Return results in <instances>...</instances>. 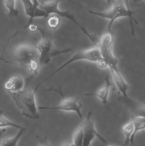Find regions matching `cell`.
<instances>
[{"mask_svg":"<svg viewBox=\"0 0 145 146\" xmlns=\"http://www.w3.org/2000/svg\"><path fill=\"white\" fill-rule=\"evenodd\" d=\"M37 44L35 38L17 31L8 38L3 48L0 60L7 64L28 69L31 62H39Z\"/></svg>","mask_w":145,"mask_h":146,"instance_id":"cell-1","label":"cell"},{"mask_svg":"<svg viewBox=\"0 0 145 146\" xmlns=\"http://www.w3.org/2000/svg\"><path fill=\"white\" fill-rule=\"evenodd\" d=\"M86 9L90 14L109 20L110 22L106 27L109 28H112L113 23L117 19L122 17H127L129 20L132 33L134 35L133 21L137 24H138V22L133 17L134 12L129 9L128 7H126L122 0H112L110 7L104 12Z\"/></svg>","mask_w":145,"mask_h":146,"instance_id":"cell-2","label":"cell"},{"mask_svg":"<svg viewBox=\"0 0 145 146\" xmlns=\"http://www.w3.org/2000/svg\"><path fill=\"white\" fill-rule=\"evenodd\" d=\"M7 92L12 96L23 116L30 119L39 118L35 100V93L31 88H26L18 92Z\"/></svg>","mask_w":145,"mask_h":146,"instance_id":"cell-3","label":"cell"},{"mask_svg":"<svg viewBox=\"0 0 145 146\" xmlns=\"http://www.w3.org/2000/svg\"><path fill=\"white\" fill-rule=\"evenodd\" d=\"M41 36V40L38 43L37 49L40 53V66L49 63L54 57L72 51L71 48L59 50L54 45L52 34L50 31L38 26V30Z\"/></svg>","mask_w":145,"mask_h":146,"instance_id":"cell-4","label":"cell"},{"mask_svg":"<svg viewBox=\"0 0 145 146\" xmlns=\"http://www.w3.org/2000/svg\"><path fill=\"white\" fill-rule=\"evenodd\" d=\"M65 1L71 0H48L46 1L39 2L38 7L44 10L48 15L55 14L59 16L60 18H65L68 19L75 24L82 32L86 35L93 42L95 46H98L99 39L95 34H90L87 29L81 26L76 19L74 15L69 10L62 11L58 8V5L60 3Z\"/></svg>","mask_w":145,"mask_h":146,"instance_id":"cell-5","label":"cell"},{"mask_svg":"<svg viewBox=\"0 0 145 146\" xmlns=\"http://www.w3.org/2000/svg\"><path fill=\"white\" fill-rule=\"evenodd\" d=\"M101 59H102V57L100 55L98 46H94V47L90 48L88 49L78 50L72 55V57L70 60H68L67 62H65L62 66H60L58 69L51 74L48 76L45 80L39 83L35 87L33 91H34V93H35L38 90L39 87L43 82L48 80L54 75L58 72H59L66 67L68 65H70L73 62L80 60H85L90 62H97Z\"/></svg>","mask_w":145,"mask_h":146,"instance_id":"cell-6","label":"cell"},{"mask_svg":"<svg viewBox=\"0 0 145 146\" xmlns=\"http://www.w3.org/2000/svg\"><path fill=\"white\" fill-rule=\"evenodd\" d=\"M114 32L112 28L106 27L99 39L98 48L101 57L108 64V66L117 68L118 60L112 52Z\"/></svg>","mask_w":145,"mask_h":146,"instance_id":"cell-7","label":"cell"},{"mask_svg":"<svg viewBox=\"0 0 145 146\" xmlns=\"http://www.w3.org/2000/svg\"><path fill=\"white\" fill-rule=\"evenodd\" d=\"M47 90L59 94L62 99L61 103L58 106L54 107L40 106L38 107L39 110H57L65 111H75L78 115L80 118H82V115L81 111L82 105L79 98H67L66 97L62 91V85L57 88H51Z\"/></svg>","mask_w":145,"mask_h":146,"instance_id":"cell-8","label":"cell"},{"mask_svg":"<svg viewBox=\"0 0 145 146\" xmlns=\"http://www.w3.org/2000/svg\"><path fill=\"white\" fill-rule=\"evenodd\" d=\"M117 100L119 102L127 107L132 113V115L135 117H144L145 106L142 104L133 99L128 95L123 96L120 94Z\"/></svg>","mask_w":145,"mask_h":146,"instance_id":"cell-9","label":"cell"},{"mask_svg":"<svg viewBox=\"0 0 145 146\" xmlns=\"http://www.w3.org/2000/svg\"><path fill=\"white\" fill-rule=\"evenodd\" d=\"M92 115V111L89 110L85 121L82 123L83 128L82 146H90L91 142L96 136V131L94 129L93 122L91 120Z\"/></svg>","mask_w":145,"mask_h":146,"instance_id":"cell-10","label":"cell"},{"mask_svg":"<svg viewBox=\"0 0 145 146\" xmlns=\"http://www.w3.org/2000/svg\"><path fill=\"white\" fill-rule=\"evenodd\" d=\"M105 83L104 85L101 87L96 92L92 93L85 94L86 96H95L98 97L102 101V103L106 104L108 103V98L109 95V91L111 86H113L110 79V76L106 74L104 77Z\"/></svg>","mask_w":145,"mask_h":146,"instance_id":"cell-11","label":"cell"},{"mask_svg":"<svg viewBox=\"0 0 145 146\" xmlns=\"http://www.w3.org/2000/svg\"><path fill=\"white\" fill-rule=\"evenodd\" d=\"M108 67L110 69L112 78L119 90V94H121L123 96L128 95L127 92L129 87L119 72L118 68H115L111 66Z\"/></svg>","mask_w":145,"mask_h":146,"instance_id":"cell-12","label":"cell"},{"mask_svg":"<svg viewBox=\"0 0 145 146\" xmlns=\"http://www.w3.org/2000/svg\"><path fill=\"white\" fill-rule=\"evenodd\" d=\"M5 129L0 131V146H17L18 141L25 133L26 129L22 127L18 133L12 138H8L6 135Z\"/></svg>","mask_w":145,"mask_h":146,"instance_id":"cell-13","label":"cell"},{"mask_svg":"<svg viewBox=\"0 0 145 146\" xmlns=\"http://www.w3.org/2000/svg\"><path fill=\"white\" fill-rule=\"evenodd\" d=\"M24 86V81L18 75L11 76L4 84V88L7 92H18L22 90Z\"/></svg>","mask_w":145,"mask_h":146,"instance_id":"cell-14","label":"cell"},{"mask_svg":"<svg viewBox=\"0 0 145 146\" xmlns=\"http://www.w3.org/2000/svg\"><path fill=\"white\" fill-rule=\"evenodd\" d=\"M131 121L134 126V129L130 139V142L132 146H134V141L135 135L139 130H144L145 127V117H135L132 115Z\"/></svg>","mask_w":145,"mask_h":146,"instance_id":"cell-15","label":"cell"},{"mask_svg":"<svg viewBox=\"0 0 145 146\" xmlns=\"http://www.w3.org/2000/svg\"><path fill=\"white\" fill-rule=\"evenodd\" d=\"M21 1L24 5L26 14L30 17L29 21L25 26L24 28L26 29L29 25L33 23V20L35 19H34V13H35V9L37 7L35 8L34 7L33 3L31 2V0H21Z\"/></svg>","mask_w":145,"mask_h":146,"instance_id":"cell-16","label":"cell"},{"mask_svg":"<svg viewBox=\"0 0 145 146\" xmlns=\"http://www.w3.org/2000/svg\"><path fill=\"white\" fill-rule=\"evenodd\" d=\"M134 129V126L131 121L124 124L122 127V131L125 135V140L123 146H127L129 145L130 139Z\"/></svg>","mask_w":145,"mask_h":146,"instance_id":"cell-17","label":"cell"},{"mask_svg":"<svg viewBox=\"0 0 145 146\" xmlns=\"http://www.w3.org/2000/svg\"><path fill=\"white\" fill-rule=\"evenodd\" d=\"M83 137V128L82 123L73 133V144L75 146H82Z\"/></svg>","mask_w":145,"mask_h":146,"instance_id":"cell-18","label":"cell"},{"mask_svg":"<svg viewBox=\"0 0 145 146\" xmlns=\"http://www.w3.org/2000/svg\"><path fill=\"white\" fill-rule=\"evenodd\" d=\"M6 8L9 10V14L11 17L18 16L19 11L15 8V0H4Z\"/></svg>","mask_w":145,"mask_h":146,"instance_id":"cell-19","label":"cell"},{"mask_svg":"<svg viewBox=\"0 0 145 146\" xmlns=\"http://www.w3.org/2000/svg\"><path fill=\"white\" fill-rule=\"evenodd\" d=\"M47 23L49 29L55 30L57 29L60 25L61 18L57 15L52 14L48 17Z\"/></svg>","mask_w":145,"mask_h":146,"instance_id":"cell-20","label":"cell"},{"mask_svg":"<svg viewBox=\"0 0 145 146\" xmlns=\"http://www.w3.org/2000/svg\"><path fill=\"white\" fill-rule=\"evenodd\" d=\"M3 111L2 110H0V127H12L20 129L22 127L19 125H17L9 120L5 118L3 116Z\"/></svg>","mask_w":145,"mask_h":146,"instance_id":"cell-21","label":"cell"},{"mask_svg":"<svg viewBox=\"0 0 145 146\" xmlns=\"http://www.w3.org/2000/svg\"><path fill=\"white\" fill-rule=\"evenodd\" d=\"M36 138L39 142V146H53L49 144L47 136H41L37 135L36 136Z\"/></svg>","mask_w":145,"mask_h":146,"instance_id":"cell-22","label":"cell"},{"mask_svg":"<svg viewBox=\"0 0 145 146\" xmlns=\"http://www.w3.org/2000/svg\"><path fill=\"white\" fill-rule=\"evenodd\" d=\"M95 135H96V136H97L99 139L102 142V143H104L105 145L106 146H115L113 145H112V144H110L109 142H108V141L104 138V137H102V136L100 135L97 132H96L95 133Z\"/></svg>","mask_w":145,"mask_h":146,"instance_id":"cell-23","label":"cell"},{"mask_svg":"<svg viewBox=\"0 0 145 146\" xmlns=\"http://www.w3.org/2000/svg\"><path fill=\"white\" fill-rule=\"evenodd\" d=\"M38 25L33 23L29 25L27 27V28L29 29V31L33 33L36 32L38 30Z\"/></svg>","mask_w":145,"mask_h":146,"instance_id":"cell-24","label":"cell"},{"mask_svg":"<svg viewBox=\"0 0 145 146\" xmlns=\"http://www.w3.org/2000/svg\"><path fill=\"white\" fill-rule=\"evenodd\" d=\"M97 63H98V66L101 68H105L108 66V64H107V62L104 60H103L102 58L99 60L97 62Z\"/></svg>","mask_w":145,"mask_h":146,"instance_id":"cell-25","label":"cell"},{"mask_svg":"<svg viewBox=\"0 0 145 146\" xmlns=\"http://www.w3.org/2000/svg\"><path fill=\"white\" fill-rule=\"evenodd\" d=\"M39 2H40V0H33L32 3H33L34 7H35V8L38 7L39 4Z\"/></svg>","mask_w":145,"mask_h":146,"instance_id":"cell-26","label":"cell"},{"mask_svg":"<svg viewBox=\"0 0 145 146\" xmlns=\"http://www.w3.org/2000/svg\"><path fill=\"white\" fill-rule=\"evenodd\" d=\"M62 146H75V145L73 143H72V144H64V145H63Z\"/></svg>","mask_w":145,"mask_h":146,"instance_id":"cell-27","label":"cell"},{"mask_svg":"<svg viewBox=\"0 0 145 146\" xmlns=\"http://www.w3.org/2000/svg\"><path fill=\"white\" fill-rule=\"evenodd\" d=\"M128 1V0H127V1Z\"/></svg>","mask_w":145,"mask_h":146,"instance_id":"cell-28","label":"cell"}]
</instances>
